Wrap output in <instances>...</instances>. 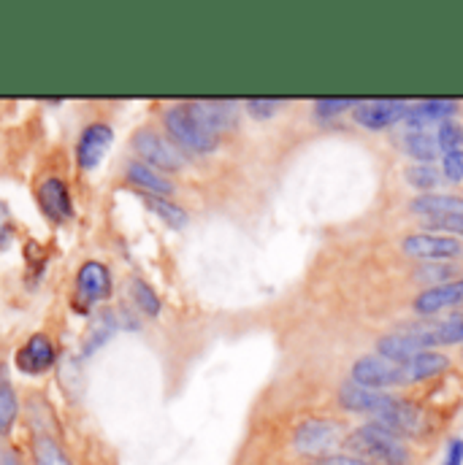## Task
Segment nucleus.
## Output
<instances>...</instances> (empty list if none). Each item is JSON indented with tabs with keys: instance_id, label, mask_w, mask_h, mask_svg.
Masks as SVG:
<instances>
[{
	"instance_id": "f257e3e1",
	"label": "nucleus",
	"mask_w": 463,
	"mask_h": 465,
	"mask_svg": "<svg viewBox=\"0 0 463 465\" xmlns=\"http://www.w3.org/2000/svg\"><path fill=\"white\" fill-rule=\"evenodd\" d=\"M345 450L349 458L360 460L363 465H409L412 460L404 439H398L396 433H390L377 422H366L355 428L345 439Z\"/></svg>"
},
{
	"instance_id": "f03ea898",
	"label": "nucleus",
	"mask_w": 463,
	"mask_h": 465,
	"mask_svg": "<svg viewBox=\"0 0 463 465\" xmlns=\"http://www.w3.org/2000/svg\"><path fill=\"white\" fill-rule=\"evenodd\" d=\"M163 124L171 135V141L190 154H212L220 146V135L212 133L198 114L190 109V104H174L166 109Z\"/></svg>"
},
{
	"instance_id": "7ed1b4c3",
	"label": "nucleus",
	"mask_w": 463,
	"mask_h": 465,
	"mask_svg": "<svg viewBox=\"0 0 463 465\" xmlns=\"http://www.w3.org/2000/svg\"><path fill=\"white\" fill-rule=\"evenodd\" d=\"M409 209L420 217V225L428 232L442 235H463V198L458 195H439V193H423L418 195Z\"/></svg>"
},
{
	"instance_id": "20e7f679",
	"label": "nucleus",
	"mask_w": 463,
	"mask_h": 465,
	"mask_svg": "<svg viewBox=\"0 0 463 465\" xmlns=\"http://www.w3.org/2000/svg\"><path fill=\"white\" fill-rule=\"evenodd\" d=\"M401 333L412 341L418 351H428L434 347H453L463 341V317H428L415 325H404Z\"/></svg>"
},
{
	"instance_id": "39448f33",
	"label": "nucleus",
	"mask_w": 463,
	"mask_h": 465,
	"mask_svg": "<svg viewBox=\"0 0 463 465\" xmlns=\"http://www.w3.org/2000/svg\"><path fill=\"white\" fill-rule=\"evenodd\" d=\"M352 381L360 387H368V390H385V387L409 384V376H407L404 362H393L382 354H366V357L355 360Z\"/></svg>"
},
{
	"instance_id": "423d86ee",
	"label": "nucleus",
	"mask_w": 463,
	"mask_h": 465,
	"mask_svg": "<svg viewBox=\"0 0 463 465\" xmlns=\"http://www.w3.org/2000/svg\"><path fill=\"white\" fill-rule=\"evenodd\" d=\"M342 441V425L334 420H307L296 428L293 433V447L298 455L315 460L323 455H331V450Z\"/></svg>"
},
{
	"instance_id": "0eeeda50",
	"label": "nucleus",
	"mask_w": 463,
	"mask_h": 465,
	"mask_svg": "<svg viewBox=\"0 0 463 465\" xmlns=\"http://www.w3.org/2000/svg\"><path fill=\"white\" fill-rule=\"evenodd\" d=\"M371 422L388 428L398 439H423V433H426L423 409L418 403H412V401H404V398H390L388 406Z\"/></svg>"
},
{
	"instance_id": "6e6552de",
	"label": "nucleus",
	"mask_w": 463,
	"mask_h": 465,
	"mask_svg": "<svg viewBox=\"0 0 463 465\" xmlns=\"http://www.w3.org/2000/svg\"><path fill=\"white\" fill-rule=\"evenodd\" d=\"M133 149L141 157V163H146L155 171H179V168H185L182 149L174 141L155 133V130H138L136 138H133Z\"/></svg>"
},
{
	"instance_id": "1a4fd4ad",
	"label": "nucleus",
	"mask_w": 463,
	"mask_h": 465,
	"mask_svg": "<svg viewBox=\"0 0 463 465\" xmlns=\"http://www.w3.org/2000/svg\"><path fill=\"white\" fill-rule=\"evenodd\" d=\"M112 295V273L104 262L90 260L76 271V295L74 303L79 312H90L93 303L106 301Z\"/></svg>"
},
{
	"instance_id": "9d476101",
	"label": "nucleus",
	"mask_w": 463,
	"mask_h": 465,
	"mask_svg": "<svg viewBox=\"0 0 463 465\" xmlns=\"http://www.w3.org/2000/svg\"><path fill=\"white\" fill-rule=\"evenodd\" d=\"M401 249L415 260H450L463 252V243L442 232H415L401 241Z\"/></svg>"
},
{
	"instance_id": "9b49d317",
	"label": "nucleus",
	"mask_w": 463,
	"mask_h": 465,
	"mask_svg": "<svg viewBox=\"0 0 463 465\" xmlns=\"http://www.w3.org/2000/svg\"><path fill=\"white\" fill-rule=\"evenodd\" d=\"M115 143V130L106 122H93L82 130V138L76 143V160L82 165V171H96L101 165V160L106 157V152Z\"/></svg>"
},
{
	"instance_id": "f8f14e48",
	"label": "nucleus",
	"mask_w": 463,
	"mask_h": 465,
	"mask_svg": "<svg viewBox=\"0 0 463 465\" xmlns=\"http://www.w3.org/2000/svg\"><path fill=\"white\" fill-rule=\"evenodd\" d=\"M55 360H57V349L49 341V336H44V333H33L22 347L16 349V357H14L16 371H22L27 376L46 373L55 365Z\"/></svg>"
},
{
	"instance_id": "ddd939ff",
	"label": "nucleus",
	"mask_w": 463,
	"mask_h": 465,
	"mask_svg": "<svg viewBox=\"0 0 463 465\" xmlns=\"http://www.w3.org/2000/svg\"><path fill=\"white\" fill-rule=\"evenodd\" d=\"M415 312L420 317H437L445 309H461L463 306V279H453V282H442L434 284L428 290H423L415 298Z\"/></svg>"
},
{
	"instance_id": "4468645a",
	"label": "nucleus",
	"mask_w": 463,
	"mask_h": 465,
	"mask_svg": "<svg viewBox=\"0 0 463 465\" xmlns=\"http://www.w3.org/2000/svg\"><path fill=\"white\" fill-rule=\"evenodd\" d=\"M407 104L404 101H390V98H382V101H360L355 106V122L368 127V130H382V127H390L396 122H404L407 116Z\"/></svg>"
},
{
	"instance_id": "2eb2a0df",
	"label": "nucleus",
	"mask_w": 463,
	"mask_h": 465,
	"mask_svg": "<svg viewBox=\"0 0 463 465\" xmlns=\"http://www.w3.org/2000/svg\"><path fill=\"white\" fill-rule=\"evenodd\" d=\"M38 206H41V212L52 220V223H57V225H63V223H68L71 217H74V203H71V190H68V184L63 182V179H46L41 187H38Z\"/></svg>"
},
{
	"instance_id": "dca6fc26",
	"label": "nucleus",
	"mask_w": 463,
	"mask_h": 465,
	"mask_svg": "<svg viewBox=\"0 0 463 465\" xmlns=\"http://www.w3.org/2000/svg\"><path fill=\"white\" fill-rule=\"evenodd\" d=\"M393 395L382 392V390H368V387H360L355 381H345L339 387V403L347 409V411H355V414H368L371 420L388 406Z\"/></svg>"
},
{
	"instance_id": "f3484780",
	"label": "nucleus",
	"mask_w": 463,
	"mask_h": 465,
	"mask_svg": "<svg viewBox=\"0 0 463 465\" xmlns=\"http://www.w3.org/2000/svg\"><path fill=\"white\" fill-rule=\"evenodd\" d=\"M190 109L198 114V119L212 130V133H226L236 124V104L231 101H193Z\"/></svg>"
},
{
	"instance_id": "a211bd4d",
	"label": "nucleus",
	"mask_w": 463,
	"mask_h": 465,
	"mask_svg": "<svg viewBox=\"0 0 463 465\" xmlns=\"http://www.w3.org/2000/svg\"><path fill=\"white\" fill-rule=\"evenodd\" d=\"M458 112V104L456 101H420L415 106L407 109L404 122L412 127V130H426V124L431 122H448L450 116Z\"/></svg>"
},
{
	"instance_id": "6ab92c4d",
	"label": "nucleus",
	"mask_w": 463,
	"mask_h": 465,
	"mask_svg": "<svg viewBox=\"0 0 463 465\" xmlns=\"http://www.w3.org/2000/svg\"><path fill=\"white\" fill-rule=\"evenodd\" d=\"M125 173H127V182H130V184H136V187H141L146 195H157V198L174 195V184H171L160 171L149 168V165H146V163H141V160L127 163Z\"/></svg>"
},
{
	"instance_id": "aec40b11",
	"label": "nucleus",
	"mask_w": 463,
	"mask_h": 465,
	"mask_svg": "<svg viewBox=\"0 0 463 465\" xmlns=\"http://www.w3.org/2000/svg\"><path fill=\"white\" fill-rule=\"evenodd\" d=\"M30 450H33V465H74V460L60 447V441L55 436H49L46 430L33 433Z\"/></svg>"
},
{
	"instance_id": "412c9836",
	"label": "nucleus",
	"mask_w": 463,
	"mask_h": 465,
	"mask_svg": "<svg viewBox=\"0 0 463 465\" xmlns=\"http://www.w3.org/2000/svg\"><path fill=\"white\" fill-rule=\"evenodd\" d=\"M407 365V376H409V381H426V379H434V376H439V373H445L448 368H450V360L445 357V354H439V351H420V354H415L409 362H404Z\"/></svg>"
},
{
	"instance_id": "4be33fe9",
	"label": "nucleus",
	"mask_w": 463,
	"mask_h": 465,
	"mask_svg": "<svg viewBox=\"0 0 463 465\" xmlns=\"http://www.w3.org/2000/svg\"><path fill=\"white\" fill-rule=\"evenodd\" d=\"M404 149L409 157H415L418 163L431 165V160H437V154L442 152L437 143V135L428 130H409V135L404 138Z\"/></svg>"
},
{
	"instance_id": "5701e85b",
	"label": "nucleus",
	"mask_w": 463,
	"mask_h": 465,
	"mask_svg": "<svg viewBox=\"0 0 463 465\" xmlns=\"http://www.w3.org/2000/svg\"><path fill=\"white\" fill-rule=\"evenodd\" d=\"M141 201H144V203H146V206H149V209H152V212L166 223V225H168V228H176V231H179V228H185V225H187V220H190V217H187V212H185L179 203H174L171 198H157V195H146V193H141Z\"/></svg>"
},
{
	"instance_id": "b1692460",
	"label": "nucleus",
	"mask_w": 463,
	"mask_h": 465,
	"mask_svg": "<svg viewBox=\"0 0 463 465\" xmlns=\"http://www.w3.org/2000/svg\"><path fill=\"white\" fill-rule=\"evenodd\" d=\"M16 417H19V401L14 384L5 376H0V436H8L14 430Z\"/></svg>"
},
{
	"instance_id": "393cba45",
	"label": "nucleus",
	"mask_w": 463,
	"mask_h": 465,
	"mask_svg": "<svg viewBox=\"0 0 463 465\" xmlns=\"http://www.w3.org/2000/svg\"><path fill=\"white\" fill-rule=\"evenodd\" d=\"M127 290H130L133 303H136L144 314H149V317H157V314H160V298H157V292L152 290V284H146L144 279H130Z\"/></svg>"
},
{
	"instance_id": "a878e982",
	"label": "nucleus",
	"mask_w": 463,
	"mask_h": 465,
	"mask_svg": "<svg viewBox=\"0 0 463 465\" xmlns=\"http://www.w3.org/2000/svg\"><path fill=\"white\" fill-rule=\"evenodd\" d=\"M407 182H409L412 187H418V190H420V195H423V193H428L431 187H437V184H439V171H437L434 165L415 163V165H409V168H407Z\"/></svg>"
},
{
	"instance_id": "bb28decb",
	"label": "nucleus",
	"mask_w": 463,
	"mask_h": 465,
	"mask_svg": "<svg viewBox=\"0 0 463 465\" xmlns=\"http://www.w3.org/2000/svg\"><path fill=\"white\" fill-rule=\"evenodd\" d=\"M437 143H439V149H442V152H456V149H463L461 124H458V122H453V119L442 122V124H439V130H437Z\"/></svg>"
},
{
	"instance_id": "cd10ccee",
	"label": "nucleus",
	"mask_w": 463,
	"mask_h": 465,
	"mask_svg": "<svg viewBox=\"0 0 463 465\" xmlns=\"http://www.w3.org/2000/svg\"><path fill=\"white\" fill-rule=\"evenodd\" d=\"M357 104L360 101H355V98H320V101H315V112L320 116H334L347 112V109H355Z\"/></svg>"
},
{
	"instance_id": "c85d7f7f",
	"label": "nucleus",
	"mask_w": 463,
	"mask_h": 465,
	"mask_svg": "<svg viewBox=\"0 0 463 465\" xmlns=\"http://www.w3.org/2000/svg\"><path fill=\"white\" fill-rule=\"evenodd\" d=\"M442 173H445V179H450V182H463V149L445 152Z\"/></svg>"
},
{
	"instance_id": "c756f323",
	"label": "nucleus",
	"mask_w": 463,
	"mask_h": 465,
	"mask_svg": "<svg viewBox=\"0 0 463 465\" xmlns=\"http://www.w3.org/2000/svg\"><path fill=\"white\" fill-rule=\"evenodd\" d=\"M277 109H279V101H268V98H252V101H247V112L252 116H257V119L274 116Z\"/></svg>"
},
{
	"instance_id": "7c9ffc66",
	"label": "nucleus",
	"mask_w": 463,
	"mask_h": 465,
	"mask_svg": "<svg viewBox=\"0 0 463 465\" xmlns=\"http://www.w3.org/2000/svg\"><path fill=\"white\" fill-rule=\"evenodd\" d=\"M11 232H14V223H11V212L8 206L0 201V249L11 241Z\"/></svg>"
},
{
	"instance_id": "2f4dec72",
	"label": "nucleus",
	"mask_w": 463,
	"mask_h": 465,
	"mask_svg": "<svg viewBox=\"0 0 463 465\" xmlns=\"http://www.w3.org/2000/svg\"><path fill=\"white\" fill-rule=\"evenodd\" d=\"M307 465H363L360 460H355V458H349V455H323V458H315V460H309Z\"/></svg>"
},
{
	"instance_id": "473e14b6",
	"label": "nucleus",
	"mask_w": 463,
	"mask_h": 465,
	"mask_svg": "<svg viewBox=\"0 0 463 465\" xmlns=\"http://www.w3.org/2000/svg\"><path fill=\"white\" fill-rule=\"evenodd\" d=\"M442 465H463V439H453L448 444V455Z\"/></svg>"
},
{
	"instance_id": "72a5a7b5",
	"label": "nucleus",
	"mask_w": 463,
	"mask_h": 465,
	"mask_svg": "<svg viewBox=\"0 0 463 465\" xmlns=\"http://www.w3.org/2000/svg\"><path fill=\"white\" fill-rule=\"evenodd\" d=\"M0 465H22V463L16 460V455H14V452H5V455L0 458Z\"/></svg>"
}]
</instances>
